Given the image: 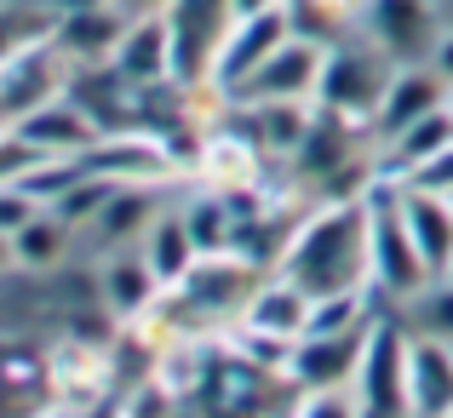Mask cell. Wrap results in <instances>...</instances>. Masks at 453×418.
Instances as JSON below:
<instances>
[{"label":"cell","mask_w":453,"mask_h":418,"mask_svg":"<svg viewBox=\"0 0 453 418\" xmlns=\"http://www.w3.org/2000/svg\"><path fill=\"white\" fill-rule=\"evenodd\" d=\"M276 276L304 286L310 298L356 293L367 286V189L362 195H327L316 212L288 235Z\"/></svg>","instance_id":"6da1fadb"},{"label":"cell","mask_w":453,"mask_h":418,"mask_svg":"<svg viewBox=\"0 0 453 418\" xmlns=\"http://www.w3.org/2000/svg\"><path fill=\"white\" fill-rule=\"evenodd\" d=\"M436 276L425 264V253L413 247L408 224L396 207V184L373 178L367 184V286H373L385 304H413Z\"/></svg>","instance_id":"7a4b0ae2"},{"label":"cell","mask_w":453,"mask_h":418,"mask_svg":"<svg viewBox=\"0 0 453 418\" xmlns=\"http://www.w3.org/2000/svg\"><path fill=\"white\" fill-rule=\"evenodd\" d=\"M390 57L379 52L367 34H350V41L327 46V57H321V80H316V103L333 115H344V121H356L367 133V121H373L379 98H385V80H390Z\"/></svg>","instance_id":"3957f363"},{"label":"cell","mask_w":453,"mask_h":418,"mask_svg":"<svg viewBox=\"0 0 453 418\" xmlns=\"http://www.w3.org/2000/svg\"><path fill=\"white\" fill-rule=\"evenodd\" d=\"M350 384L362 418H408V321L402 315H373Z\"/></svg>","instance_id":"277c9868"},{"label":"cell","mask_w":453,"mask_h":418,"mask_svg":"<svg viewBox=\"0 0 453 418\" xmlns=\"http://www.w3.org/2000/svg\"><path fill=\"white\" fill-rule=\"evenodd\" d=\"M230 23H235L230 0H173V6H166V34H173V87L178 92H201L212 80V57H219Z\"/></svg>","instance_id":"5b68a950"},{"label":"cell","mask_w":453,"mask_h":418,"mask_svg":"<svg viewBox=\"0 0 453 418\" xmlns=\"http://www.w3.org/2000/svg\"><path fill=\"white\" fill-rule=\"evenodd\" d=\"M356 34H367L390 64H425L442 34V0H362Z\"/></svg>","instance_id":"8992f818"},{"label":"cell","mask_w":453,"mask_h":418,"mask_svg":"<svg viewBox=\"0 0 453 418\" xmlns=\"http://www.w3.org/2000/svg\"><path fill=\"white\" fill-rule=\"evenodd\" d=\"M321 57H327V46L288 34V41H281L276 52H270L265 64H258L224 103H316Z\"/></svg>","instance_id":"52a82bcc"},{"label":"cell","mask_w":453,"mask_h":418,"mask_svg":"<svg viewBox=\"0 0 453 418\" xmlns=\"http://www.w3.org/2000/svg\"><path fill=\"white\" fill-rule=\"evenodd\" d=\"M64 80H69V64L52 46V34H46V41H29L23 52H12L6 64H0V126H12L29 110H41L46 98H58Z\"/></svg>","instance_id":"ba28073f"},{"label":"cell","mask_w":453,"mask_h":418,"mask_svg":"<svg viewBox=\"0 0 453 418\" xmlns=\"http://www.w3.org/2000/svg\"><path fill=\"white\" fill-rule=\"evenodd\" d=\"M258 286V264L242 253H207L189 264V276L173 286L189 315H242V304Z\"/></svg>","instance_id":"9c48e42d"},{"label":"cell","mask_w":453,"mask_h":418,"mask_svg":"<svg viewBox=\"0 0 453 418\" xmlns=\"http://www.w3.org/2000/svg\"><path fill=\"white\" fill-rule=\"evenodd\" d=\"M373 327V321H367ZM367 327H350V332H333V338H299L288 350V384L299 396H321V390H344L362 367V350H367Z\"/></svg>","instance_id":"30bf717a"},{"label":"cell","mask_w":453,"mask_h":418,"mask_svg":"<svg viewBox=\"0 0 453 418\" xmlns=\"http://www.w3.org/2000/svg\"><path fill=\"white\" fill-rule=\"evenodd\" d=\"M442 103H448V80L436 75L431 64H396V69H390V80H385V98H379L373 121H367V143L396 138L402 126L436 115Z\"/></svg>","instance_id":"8fae6325"},{"label":"cell","mask_w":453,"mask_h":418,"mask_svg":"<svg viewBox=\"0 0 453 418\" xmlns=\"http://www.w3.org/2000/svg\"><path fill=\"white\" fill-rule=\"evenodd\" d=\"M288 34L293 29H288V11H281V6L258 11V18H235L230 34H224V46H219V57H212V80H207V87L219 92V98H230V92L242 87V80L253 75V69L265 64Z\"/></svg>","instance_id":"7c38bea8"},{"label":"cell","mask_w":453,"mask_h":418,"mask_svg":"<svg viewBox=\"0 0 453 418\" xmlns=\"http://www.w3.org/2000/svg\"><path fill=\"white\" fill-rule=\"evenodd\" d=\"M18 143H29L35 155H87L92 143L104 138V126L92 121L87 110H81L69 92H58V98H46L41 110H29V115H18V121L6 126Z\"/></svg>","instance_id":"4fadbf2b"},{"label":"cell","mask_w":453,"mask_h":418,"mask_svg":"<svg viewBox=\"0 0 453 418\" xmlns=\"http://www.w3.org/2000/svg\"><path fill=\"white\" fill-rule=\"evenodd\" d=\"M110 69L138 92L173 87V34H166V11H138V18L127 23Z\"/></svg>","instance_id":"5bb4252c"},{"label":"cell","mask_w":453,"mask_h":418,"mask_svg":"<svg viewBox=\"0 0 453 418\" xmlns=\"http://www.w3.org/2000/svg\"><path fill=\"white\" fill-rule=\"evenodd\" d=\"M127 23H133V11L121 6H81V11H58L52 23V46L64 52L69 69H92V64H110L115 46H121Z\"/></svg>","instance_id":"9a60e30c"},{"label":"cell","mask_w":453,"mask_h":418,"mask_svg":"<svg viewBox=\"0 0 453 418\" xmlns=\"http://www.w3.org/2000/svg\"><path fill=\"white\" fill-rule=\"evenodd\" d=\"M453 413V344L408 332V418Z\"/></svg>","instance_id":"2e32d148"},{"label":"cell","mask_w":453,"mask_h":418,"mask_svg":"<svg viewBox=\"0 0 453 418\" xmlns=\"http://www.w3.org/2000/svg\"><path fill=\"white\" fill-rule=\"evenodd\" d=\"M161 207H166L161 184H115V195L104 201V212L92 218V230H87V235H92V247H98V253H121V247H138Z\"/></svg>","instance_id":"e0dca14e"},{"label":"cell","mask_w":453,"mask_h":418,"mask_svg":"<svg viewBox=\"0 0 453 418\" xmlns=\"http://www.w3.org/2000/svg\"><path fill=\"white\" fill-rule=\"evenodd\" d=\"M161 293H166V286L155 281L150 258L138 253V247L104 253V264H98V298H104V315H110V321H133V315H144V309H150Z\"/></svg>","instance_id":"ac0fdd59"},{"label":"cell","mask_w":453,"mask_h":418,"mask_svg":"<svg viewBox=\"0 0 453 418\" xmlns=\"http://www.w3.org/2000/svg\"><path fill=\"white\" fill-rule=\"evenodd\" d=\"M304 315H310V293L293 286L288 276H276V281H258L253 298L242 304V332L276 338V344H299L304 338Z\"/></svg>","instance_id":"d6986e66"},{"label":"cell","mask_w":453,"mask_h":418,"mask_svg":"<svg viewBox=\"0 0 453 418\" xmlns=\"http://www.w3.org/2000/svg\"><path fill=\"white\" fill-rule=\"evenodd\" d=\"M396 207H402V224H408L413 247L431 264V276H448V264H453V201L431 195V189H413V184H396Z\"/></svg>","instance_id":"ffe728a7"},{"label":"cell","mask_w":453,"mask_h":418,"mask_svg":"<svg viewBox=\"0 0 453 418\" xmlns=\"http://www.w3.org/2000/svg\"><path fill=\"white\" fill-rule=\"evenodd\" d=\"M138 253L150 258V270H155V281L173 293L178 281L189 276V264H196V241H189V224H184V207L178 201H166L161 212H155V224L144 230V241H138Z\"/></svg>","instance_id":"44dd1931"},{"label":"cell","mask_w":453,"mask_h":418,"mask_svg":"<svg viewBox=\"0 0 453 418\" xmlns=\"http://www.w3.org/2000/svg\"><path fill=\"white\" fill-rule=\"evenodd\" d=\"M75 235L81 230H69L64 218H58L52 207H35L29 218L12 230V258H18V270H58L69 253H75Z\"/></svg>","instance_id":"7402d4cb"},{"label":"cell","mask_w":453,"mask_h":418,"mask_svg":"<svg viewBox=\"0 0 453 418\" xmlns=\"http://www.w3.org/2000/svg\"><path fill=\"white\" fill-rule=\"evenodd\" d=\"M288 11V29L299 41H316V46H339L356 34V0H281Z\"/></svg>","instance_id":"603a6c76"},{"label":"cell","mask_w":453,"mask_h":418,"mask_svg":"<svg viewBox=\"0 0 453 418\" xmlns=\"http://www.w3.org/2000/svg\"><path fill=\"white\" fill-rule=\"evenodd\" d=\"M184 207V224H189V241H196V253H230L235 247V207L224 189H201V195L178 201Z\"/></svg>","instance_id":"cb8c5ba5"},{"label":"cell","mask_w":453,"mask_h":418,"mask_svg":"<svg viewBox=\"0 0 453 418\" xmlns=\"http://www.w3.org/2000/svg\"><path fill=\"white\" fill-rule=\"evenodd\" d=\"M408 332H425V338L453 344V281H448V276H436V281L408 304Z\"/></svg>","instance_id":"d4e9b609"},{"label":"cell","mask_w":453,"mask_h":418,"mask_svg":"<svg viewBox=\"0 0 453 418\" xmlns=\"http://www.w3.org/2000/svg\"><path fill=\"white\" fill-rule=\"evenodd\" d=\"M110 195H115V184H110V178H92V172H87L75 189H69V195H58V201H52V212L69 224V230H81V235H87V230H92V218L104 212V201H110Z\"/></svg>","instance_id":"484cf974"},{"label":"cell","mask_w":453,"mask_h":418,"mask_svg":"<svg viewBox=\"0 0 453 418\" xmlns=\"http://www.w3.org/2000/svg\"><path fill=\"white\" fill-rule=\"evenodd\" d=\"M402 184H413V189H431V195H453V143H448V149H436L431 161H425L413 178H402Z\"/></svg>","instance_id":"4316f807"},{"label":"cell","mask_w":453,"mask_h":418,"mask_svg":"<svg viewBox=\"0 0 453 418\" xmlns=\"http://www.w3.org/2000/svg\"><path fill=\"white\" fill-rule=\"evenodd\" d=\"M293 418H362V413H356V396H344V390H321V396H304Z\"/></svg>","instance_id":"83f0119b"},{"label":"cell","mask_w":453,"mask_h":418,"mask_svg":"<svg viewBox=\"0 0 453 418\" xmlns=\"http://www.w3.org/2000/svg\"><path fill=\"white\" fill-rule=\"evenodd\" d=\"M29 212H35V201H29V195H23V189H18V184H0V230H6V235H12V230H18V224H23V218H29Z\"/></svg>","instance_id":"f1b7e54d"},{"label":"cell","mask_w":453,"mask_h":418,"mask_svg":"<svg viewBox=\"0 0 453 418\" xmlns=\"http://www.w3.org/2000/svg\"><path fill=\"white\" fill-rule=\"evenodd\" d=\"M425 64H431L436 75L453 87V23H442V34H436V46H431V57H425Z\"/></svg>","instance_id":"f546056e"},{"label":"cell","mask_w":453,"mask_h":418,"mask_svg":"<svg viewBox=\"0 0 453 418\" xmlns=\"http://www.w3.org/2000/svg\"><path fill=\"white\" fill-rule=\"evenodd\" d=\"M281 0H230V11L235 18H258V11H276Z\"/></svg>","instance_id":"4dcf8cb0"},{"label":"cell","mask_w":453,"mask_h":418,"mask_svg":"<svg viewBox=\"0 0 453 418\" xmlns=\"http://www.w3.org/2000/svg\"><path fill=\"white\" fill-rule=\"evenodd\" d=\"M115 6H121V11H133V18H138V11H166L173 0H115Z\"/></svg>","instance_id":"1f68e13d"},{"label":"cell","mask_w":453,"mask_h":418,"mask_svg":"<svg viewBox=\"0 0 453 418\" xmlns=\"http://www.w3.org/2000/svg\"><path fill=\"white\" fill-rule=\"evenodd\" d=\"M12 264H18V258H12V235H6V230H0V276H6V270H12Z\"/></svg>","instance_id":"d6a6232c"},{"label":"cell","mask_w":453,"mask_h":418,"mask_svg":"<svg viewBox=\"0 0 453 418\" xmlns=\"http://www.w3.org/2000/svg\"><path fill=\"white\" fill-rule=\"evenodd\" d=\"M442 23H453V0H442Z\"/></svg>","instance_id":"836d02e7"},{"label":"cell","mask_w":453,"mask_h":418,"mask_svg":"<svg viewBox=\"0 0 453 418\" xmlns=\"http://www.w3.org/2000/svg\"><path fill=\"white\" fill-rule=\"evenodd\" d=\"M448 115H453V87H448Z\"/></svg>","instance_id":"e575fe53"},{"label":"cell","mask_w":453,"mask_h":418,"mask_svg":"<svg viewBox=\"0 0 453 418\" xmlns=\"http://www.w3.org/2000/svg\"><path fill=\"white\" fill-rule=\"evenodd\" d=\"M41 418H69V413H41Z\"/></svg>","instance_id":"d590c367"},{"label":"cell","mask_w":453,"mask_h":418,"mask_svg":"<svg viewBox=\"0 0 453 418\" xmlns=\"http://www.w3.org/2000/svg\"><path fill=\"white\" fill-rule=\"evenodd\" d=\"M448 281H453V264H448Z\"/></svg>","instance_id":"8d00e7d4"},{"label":"cell","mask_w":453,"mask_h":418,"mask_svg":"<svg viewBox=\"0 0 453 418\" xmlns=\"http://www.w3.org/2000/svg\"><path fill=\"white\" fill-rule=\"evenodd\" d=\"M448 201H453V195H448Z\"/></svg>","instance_id":"74e56055"},{"label":"cell","mask_w":453,"mask_h":418,"mask_svg":"<svg viewBox=\"0 0 453 418\" xmlns=\"http://www.w3.org/2000/svg\"><path fill=\"white\" fill-rule=\"evenodd\" d=\"M448 418H453V413H448Z\"/></svg>","instance_id":"f35d334b"}]
</instances>
